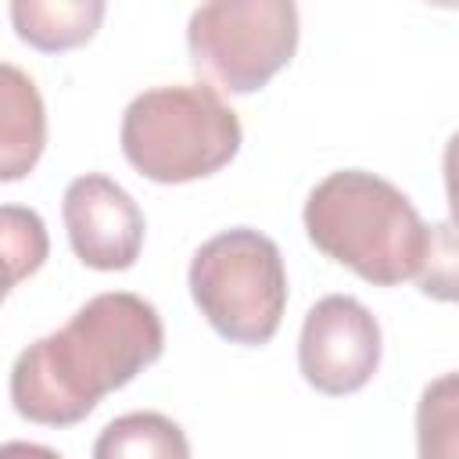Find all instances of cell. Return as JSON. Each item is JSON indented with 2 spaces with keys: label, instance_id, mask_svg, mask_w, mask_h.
<instances>
[{
  "label": "cell",
  "instance_id": "cell-4",
  "mask_svg": "<svg viewBox=\"0 0 459 459\" xmlns=\"http://www.w3.org/2000/svg\"><path fill=\"white\" fill-rule=\"evenodd\" d=\"M194 305L233 344H265L287 308V269L280 247L251 230L233 226L204 240L186 273Z\"/></svg>",
  "mask_w": 459,
  "mask_h": 459
},
{
  "label": "cell",
  "instance_id": "cell-10",
  "mask_svg": "<svg viewBox=\"0 0 459 459\" xmlns=\"http://www.w3.org/2000/svg\"><path fill=\"white\" fill-rule=\"evenodd\" d=\"M93 459H190V441L161 412H126L97 434Z\"/></svg>",
  "mask_w": 459,
  "mask_h": 459
},
{
  "label": "cell",
  "instance_id": "cell-6",
  "mask_svg": "<svg viewBox=\"0 0 459 459\" xmlns=\"http://www.w3.org/2000/svg\"><path fill=\"white\" fill-rule=\"evenodd\" d=\"M298 366L308 387L319 394H355L380 366V323L377 316L348 298H319L301 323Z\"/></svg>",
  "mask_w": 459,
  "mask_h": 459
},
{
  "label": "cell",
  "instance_id": "cell-1",
  "mask_svg": "<svg viewBox=\"0 0 459 459\" xmlns=\"http://www.w3.org/2000/svg\"><path fill=\"white\" fill-rule=\"evenodd\" d=\"M165 326L151 301L129 290L90 298L61 330L32 341L11 369L14 409L47 427H68L158 362Z\"/></svg>",
  "mask_w": 459,
  "mask_h": 459
},
{
  "label": "cell",
  "instance_id": "cell-2",
  "mask_svg": "<svg viewBox=\"0 0 459 459\" xmlns=\"http://www.w3.org/2000/svg\"><path fill=\"white\" fill-rule=\"evenodd\" d=\"M305 233L355 276L394 287L420 273L427 226L412 201L387 179L341 169L319 179L305 201Z\"/></svg>",
  "mask_w": 459,
  "mask_h": 459
},
{
  "label": "cell",
  "instance_id": "cell-11",
  "mask_svg": "<svg viewBox=\"0 0 459 459\" xmlns=\"http://www.w3.org/2000/svg\"><path fill=\"white\" fill-rule=\"evenodd\" d=\"M420 459H459V373L430 380L416 405Z\"/></svg>",
  "mask_w": 459,
  "mask_h": 459
},
{
  "label": "cell",
  "instance_id": "cell-8",
  "mask_svg": "<svg viewBox=\"0 0 459 459\" xmlns=\"http://www.w3.org/2000/svg\"><path fill=\"white\" fill-rule=\"evenodd\" d=\"M47 115L43 100L25 72L14 65L0 68V179H22L43 154Z\"/></svg>",
  "mask_w": 459,
  "mask_h": 459
},
{
  "label": "cell",
  "instance_id": "cell-5",
  "mask_svg": "<svg viewBox=\"0 0 459 459\" xmlns=\"http://www.w3.org/2000/svg\"><path fill=\"white\" fill-rule=\"evenodd\" d=\"M190 61L208 86L255 93L298 50V7L290 0H215L186 25Z\"/></svg>",
  "mask_w": 459,
  "mask_h": 459
},
{
  "label": "cell",
  "instance_id": "cell-14",
  "mask_svg": "<svg viewBox=\"0 0 459 459\" xmlns=\"http://www.w3.org/2000/svg\"><path fill=\"white\" fill-rule=\"evenodd\" d=\"M441 169H445V194H448V212H452V222L459 226V129L448 136L445 143V158H441Z\"/></svg>",
  "mask_w": 459,
  "mask_h": 459
},
{
  "label": "cell",
  "instance_id": "cell-7",
  "mask_svg": "<svg viewBox=\"0 0 459 459\" xmlns=\"http://www.w3.org/2000/svg\"><path fill=\"white\" fill-rule=\"evenodd\" d=\"M65 230L75 258L100 273L129 269L143 247V212L108 176L86 172L65 190Z\"/></svg>",
  "mask_w": 459,
  "mask_h": 459
},
{
  "label": "cell",
  "instance_id": "cell-13",
  "mask_svg": "<svg viewBox=\"0 0 459 459\" xmlns=\"http://www.w3.org/2000/svg\"><path fill=\"white\" fill-rule=\"evenodd\" d=\"M416 287L434 301H459V226L452 219L427 226Z\"/></svg>",
  "mask_w": 459,
  "mask_h": 459
},
{
  "label": "cell",
  "instance_id": "cell-12",
  "mask_svg": "<svg viewBox=\"0 0 459 459\" xmlns=\"http://www.w3.org/2000/svg\"><path fill=\"white\" fill-rule=\"evenodd\" d=\"M0 244H4V262H7V290L36 273L47 258V230L43 219L32 208H18V204H4L0 212Z\"/></svg>",
  "mask_w": 459,
  "mask_h": 459
},
{
  "label": "cell",
  "instance_id": "cell-15",
  "mask_svg": "<svg viewBox=\"0 0 459 459\" xmlns=\"http://www.w3.org/2000/svg\"><path fill=\"white\" fill-rule=\"evenodd\" d=\"M0 459H61L54 448L47 445H32V441H7L0 448Z\"/></svg>",
  "mask_w": 459,
  "mask_h": 459
},
{
  "label": "cell",
  "instance_id": "cell-9",
  "mask_svg": "<svg viewBox=\"0 0 459 459\" xmlns=\"http://www.w3.org/2000/svg\"><path fill=\"white\" fill-rule=\"evenodd\" d=\"M104 18L100 0H14L11 22L18 36L39 50H68L86 43Z\"/></svg>",
  "mask_w": 459,
  "mask_h": 459
},
{
  "label": "cell",
  "instance_id": "cell-3",
  "mask_svg": "<svg viewBox=\"0 0 459 459\" xmlns=\"http://www.w3.org/2000/svg\"><path fill=\"white\" fill-rule=\"evenodd\" d=\"M240 118L208 82L154 86L122 115V154L154 183H190L219 172L240 151Z\"/></svg>",
  "mask_w": 459,
  "mask_h": 459
}]
</instances>
